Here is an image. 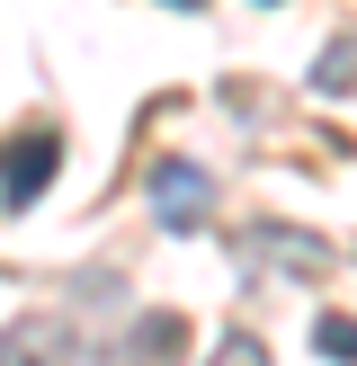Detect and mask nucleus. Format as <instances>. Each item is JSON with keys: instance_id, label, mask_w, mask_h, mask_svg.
<instances>
[{"instance_id": "1", "label": "nucleus", "mask_w": 357, "mask_h": 366, "mask_svg": "<svg viewBox=\"0 0 357 366\" xmlns=\"http://www.w3.org/2000/svg\"><path fill=\"white\" fill-rule=\"evenodd\" d=\"M54 170H63V134H54V125H18L9 134V214H27Z\"/></svg>"}, {"instance_id": "2", "label": "nucleus", "mask_w": 357, "mask_h": 366, "mask_svg": "<svg viewBox=\"0 0 357 366\" xmlns=\"http://www.w3.org/2000/svg\"><path fill=\"white\" fill-rule=\"evenodd\" d=\"M152 214L170 232H196L214 214V179L196 170V161H161V170H152Z\"/></svg>"}, {"instance_id": "3", "label": "nucleus", "mask_w": 357, "mask_h": 366, "mask_svg": "<svg viewBox=\"0 0 357 366\" xmlns=\"http://www.w3.org/2000/svg\"><path fill=\"white\" fill-rule=\"evenodd\" d=\"M250 259H268L277 277H321L331 268V242L321 232H295V224H259L250 232Z\"/></svg>"}, {"instance_id": "4", "label": "nucleus", "mask_w": 357, "mask_h": 366, "mask_svg": "<svg viewBox=\"0 0 357 366\" xmlns=\"http://www.w3.org/2000/svg\"><path fill=\"white\" fill-rule=\"evenodd\" d=\"M0 366H71V357H63V331H54V322H9Z\"/></svg>"}, {"instance_id": "5", "label": "nucleus", "mask_w": 357, "mask_h": 366, "mask_svg": "<svg viewBox=\"0 0 357 366\" xmlns=\"http://www.w3.org/2000/svg\"><path fill=\"white\" fill-rule=\"evenodd\" d=\"M170 349H188V322H178V313H143V322H134V349H125V366H170Z\"/></svg>"}, {"instance_id": "6", "label": "nucleus", "mask_w": 357, "mask_h": 366, "mask_svg": "<svg viewBox=\"0 0 357 366\" xmlns=\"http://www.w3.org/2000/svg\"><path fill=\"white\" fill-rule=\"evenodd\" d=\"M313 89L321 99H357V36H339V45L313 54Z\"/></svg>"}, {"instance_id": "7", "label": "nucleus", "mask_w": 357, "mask_h": 366, "mask_svg": "<svg viewBox=\"0 0 357 366\" xmlns=\"http://www.w3.org/2000/svg\"><path fill=\"white\" fill-rule=\"evenodd\" d=\"M313 357L357 366V313H321V322H313Z\"/></svg>"}, {"instance_id": "8", "label": "nucleus", "mask_w": 357, "mask_h": 366, "mask_svg": "<svg viewBox=\"0 0 357 366\" xmlns=\"http://www.w3.org/2000/svg\"><path fill=\"white\" fill-rule=\"evenodd\" d=\"M206 366H268V349H259V331H232L223 349H214Z\"/></svg>"}, {"instance_id": "9", "label": "nucleus", "mask_w": 357, "mask_h": 366, "mask_svg": "<svg viewBox=\"0 0 357 366\" xmlns=\"http://www.w3.org/2000/svg\"><path fill=\"white\" fill-rule=\"evenodd\" d=\"M178 9H206V0H178Z\"/></svg>"}]
</instances>
